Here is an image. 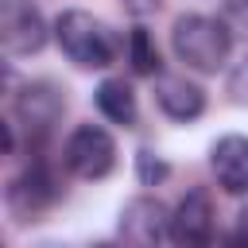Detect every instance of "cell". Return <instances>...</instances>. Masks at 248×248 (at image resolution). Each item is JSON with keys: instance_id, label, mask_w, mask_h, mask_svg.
I'll return each instance as SVG.
<instances>
[{"instance_id": "6da1fadb", "label": "cell", "mask_w": 248, "mask_h": 248, "mask_svg": "<svg viewBox=\"0 0 248 248\" xmlns=\"http://www.w3.org/2000/svg\"><path fill=\"white\" fill-rule=\"evenodd\" d=\"M170 46L178 54V62H186L190 70L198 74H217L225 62H229V50H232V31L225 27V19H213V16H178L174 27H170Z\"/></svg>"}, {"instance_id": "7a4b0ae2", "label": "cell", "mask_w": 248, "mask_h": 248, "mask_svg": "<svg viewBox=\"0 0 248 248\" xmlns=\"http://www.w3.org/2000/svg\"><path fill=\"white\" fill-rule=\"evenodd\" d=\"M54 39L62 54L81 70H105L116 58V35L108 31V23H101L93 12L81 8H70L54 19Z\"/></svg>"}, {"instance_id": "3957f363", "label": "cell", "mask_w": 248, "mask_h": 248, "mask_svg": "<svg viewBox=\"0 0 248 248\" xmlns=\"http://www.w3.org/2000/svg\"><path fill=\"white\" fill-rule=\"evenodd\" d=\"M62 163H66L70 174H78L85 182H97L116 167V143L101 124H78L70 132L66 147H62Z\"/></svg>"}, {"instance_id": "277c9868", "label": "cell", "mask_w": 248, "mask_h": 248, "mask_svg": "<svg viewBox=\"0 0 248 248\" xmlns=\"http://www.w3.org/2000/svg\"><path fill=\"white\" fill-rule=\"evenodd\" d=\"M0 46L8 58H27L46 46V19L31 0L0 4Z\"/></svg>"}, {"instance_id": "5b68a950", "label": "cell", "mask_w": 248, "mask_h": 248, "mask_svg": "<svg viewBox=\"0 0 248 248\" xmlns=\"http://www.w3.org/2000/svg\"><path fill=\"white\" fill-rule=\"evenodd\" d=\"M54 198H58V182L43 159H31V167H23L8 182V209L19 221H35L43 209L54 205Z\"/></svg>"}, {"instance_id": "8992f818", "label": "cell", "mask_w": 248, "mask_h": 248, "mask_svg": "<svg viewBox=\"0 0 248 248\" xmlns=\"http://www.w3.org/2000/svg\"><path fill=\"white\" fill-rule=\"evenodd\" d=\"M217 232V213H213V198L209 190L194 186L178 198L174 213H170V240L174 244H190V248H202L209 244Z\"/></svg>"}, {"instance_id": "52a82bcc", "label": "cell", "mask_w": 248, "mask_h": 248, "mask_svg": "<svg viewBox=\"0 0 248 248\" xmlns=\"http://www.w3.org/2000/svg\"><path fill=\"white\" fill-rule=\"evenodd\" d=\"M120 236L128 244H140V248H151V244H163L170 240V213L159 198H132L124 209H120Z\"/></svg>"}, {"instance_id": "ba28073f", "label": "cell", "mask_w": 248, "mask_h": 248, "mask_svg": "<svg viewBox=\"0 0 248 248\" xmlns=\"http://www.w3.org/2000/svg\"><path fill=\"white\" fill-rule=\"evenodd\" d=\"M16 116H19V124H27V132H35V136H43V132H50V124L62 116V108H66V97H62V89L54 85V81H31V85H23L19 93H16Z\"/></svg>"}, {"instance_id": "9c48e42d", "label": "cell", "mask_w": 248, "mask_h": 248, "mask_svg": "<svg viewBox=\"0 0 248 248\" xmlns=\"http://www.w3.org/2000/svg\"><path fill=\"white\" fill-rule=\"evenodd\" d=\"M209 167L225 194H248V136H221L209 151Z\"/></svg>"}, {"instance_id": "30bf717a", "label": "cell", "mask_w": 248, "mask_h": 248, "mask_svg": "<svg viewBox=\"0 0 248 248\" xmlns=\"http://www.w3.org/2000/svg\"><path fill=\"white\" fill-rule=\"evenodd\" d=\"M155 101H159V108L170 116V120H198L202 112H205V93H202V85H194V81H186V78H174V74H159V81H155Z\"/></svg>"}, {"instance_id": "8fae6325", "label": "cell", "mask_w": 248, "mask_h": 248, "mask_svg": "<svg viewBox=\"0 0 248 248\" xmlns=\"http://www.w3.org/2000/svg\"><path fill=\"white\" fill-rule=\"evenodd\" d=\"M93 101H97V112L112 124H124L132 128L136 116H140V105H136V93L124 78H105L97 89H93Z\"/></svg>"}, {"instance_id": "7c38bea8", "label": "cell", "mask_w": 248, "mask_h": 248, "mask_svg": "<svg viewBox=\"0 0 248 248\" xmlns=\"http://www.w3.org/2000/svg\"><path fill=\"white\" fill-rule=\"evenodd\" d=\"M128 62L140 78H159L163 74V58H159V46L151 39L147 27H132L128 31Z\"/></svg>"}, {"instance_id": "4fadbf2b", "label": "cell", "mask_w": 248, "mask_h": 248, "mask_svg": "<svg viewBox=\"0 0 248 248\" xmlns=\"http://www.w3.org/2000/svg\"><path fill=\"white\" fill-rule=\"evenodd\" d=\"M136 174H140V182H143V186H159V182L170 174V167H167L159 155L140 151V155H136Z\"/></svg>"}, {"instance_id": "5bb4252c", "label": "cell", "mask_w": 248, "mask_h": 248, "mask_svg": "<svg viewBox=\"0 0 248 248\" xmlns=\"http://www.w3.org/2000/svg\"><path fill=\"white\" fill-rule=\"evenodd\" d=\"M225 27L232 35H244L248 39V0H229L225 4Z\"/></svg>"}, {"instance_id": "9a60e30c", "label": "cell", "mask_w": 248, "mask_h": 248, "mask_svg": "<svg viewBox=\"0 0 248 248\" xmlns=\"http://www.w3.org/2000/svg\"><path fill=\"white\" fill-rule=\"evenodd\" d=\"M229 93H232L240 105H248V54L232 66V74H229Z\"/></svg>"}, {"instance_id": "2e32d148", "label": "cell", "mask_w": 248, "mask_h": 248, "mask_svg": "<svg viewBox=\"0 0 248 248\" xmlns=\"http://www.w3.org/2000/svg\"><path fill=\"white\" fill-rule=\"evenodd\" d=\"M120 4H124L132 16H151V12H159L163 0H120Z\"/></svg>"}, {"instance_id": "e0dca14e", "label": "cell", "mask_w": 248, "mask_h": 248, "mask_svg": "<svg viewBox=\"0 0 248 248\" xmlns=\"http://www.w3.org/2000/svg\"><path fill=\"white\" fill-rule=\"evenodd\" d=\"M236 240H244V244H248V205L236 213Z\"/></svg>"}]
</instances>
